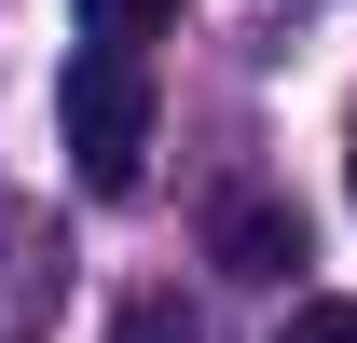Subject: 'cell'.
<instances>
[{"label": "cell", "mask_w": 357, "mask_h": 343, "mask_svg": "<svg viewBox=\"0 0 357 343\" xmlns=\"http://www.w3.org/2000/svg\"><path fill=\"white\" fill-rule=\"evenodd\" d=\"M110 343H206V316H192L178 289H137L124 316H110Z\"/></svg>", "instance_id": "obj_3"}, {"label": "cell", "mask_w": 357, "mask_h": 343, "mask_svg": "<svg viewBox=\"0 0 357 343\" xmlns=\"http://www.w3.org/2000/svg\"><path fill=\"white\" fill-rule=\"evenodd\" d=\"M275 343H357V302H303V316H289Z\"/></svg>", "instance_id": "obj_5"}, {"label": "cell", "mask_w": 357, "mask_h": 343, "mask_svg": "<svg viewBox=\"0 0 357 343\" xmlns=\"http://www.w3.org/2000/svg\"><path fill=\"white\" fill-rule=\"evenodd\" d=\"M344 192H357V137H344Z\"/></svg>", "instance_id": "obj_6"}, {"label": "cell", "mask_w": 357, "mask_h": 343, "mask_svg": "<svg viewBox=\"0 0 357 343\" xmlns=\"http://www.w3.org/2000/svg\"><path fill=\"white\" fill-rule=\"evenodd\" d=\"M206 261L248 275V289H275V275L303 261V206H275V192H220V206H206Z\"/></svg>", "instance_id": "obj_2"}, {"label": "cell", "mask_w": 357, "mask_h": 343, "mask_svg": "<svg viewBox=\"0 0 357 343\" xmlns=\"http://www.w3.org/2000/svg\"><path fill=\"white\" fill-rule=\"evenodd\" d=\"M83 28H96V42H165L178 0H83Z\"/></svg>", "instance_id": "obj_4"}, {"label": "cell", "mask_w": 357, "mask_h": 343, "mask_svg": "<svg viewBox=\"0 0 357 343\" xmlns=\"http://www.w3.org/2000/svg\"><path fill=\"white\" fill-rule=\"evenodd\" d=\"M55 124H69L83 192H137V165H151V55L137 42H83L69 83H55Z\"/></svg>", "instance_id": "obj_1"}]
</instances>
